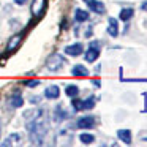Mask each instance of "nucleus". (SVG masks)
I'll use <instances>...</instances> for the list:
<instances>
[{
  "label": "nucleus",
  "mask_w": 147,
  "mask_h": 147,
  "mask_svg": "<svg viewBox=\"0 0 147 147\" xmlns=\"http://www.w3.org/2000/svg\"><path fill=\"white\" fill-rule=\"evenodd\" d=\"M73 76H78V78H82V76H89V70H87L84 65H74L73 70H71Z\"/></svg>",
  "instance_id": "0eeeda50"
},
{
  "label": "nucleus",
  "mask_w": 147,
  "mask_h": 147,
  "mask_svg": "<svg viewBox=\"0 0 147 147\" xmlns=\"http://www.w3.org/2000/svg\"><path fill=\"white\" fill-rule=\"evenodd\" d=\"M74 18H76L78 22H84V21L89 19V13H87V11H84V10H76Z\"/></svg>",
  "instance_id": "ddd939ff"
},
{
  "label": "nucleus",
  "mask_w": 147,
  "mask_h": 147,
  "mask_svg": "<svg viewBox=\"0 0 147 147\" xmlns=\"http://www.w3.org/2000/svg\"><path fill=\"white\" fill-rule=\"evenodd\" d=\"M90 48H96V49H98L100 48V43L98 41H92V43H90Z\"/></svg>",
  "instance_id": "aec40b11"
},
{
  "label": "nucleus",
  "mask_w": 147,
  "mask_h": 147,
  "mask_svg": "<svg viewBox=\"0 0 147 147\" xmlns=\"http://www.w3.org/2000/svg\"><path fill=\"white\" fill-rule=\"evenodd\" d=\"M59 93H60V90H59V87H57V86H51V87H48V89L45 90L46 98H49V100L59 98Z\"/></svg>",
  "instance_id": "6e6552de"
},
{
  "label": "nucleus",
  "mask_w": 147,
  "mask_h": 147,
  "mask_svg": "<svg viewBox=\"0 0 147 147\" xmlns=\"http://www.w3.org/2000/svg\"><path fill=\"white\" fill-rule=\"evenodd\" d=\"M133 14H134L133 8H123V10L120 11V19L122 21H128V19H131V18H133Z\"/></svg>",
  "instance_id": "f8f14e48"
},
{
  "label": "nucleus",
  "mask_w": 147,
  "mask_h": 147,
  "mask_svg": "<svg viewBox=\"0 0 147 147\" xmlns=\"http://www.w3.org/2000/svg\"><path fill=\"white\" fill-rule=\"evenodd\" d=\"M98 55H100V51L96 48H90L89 51L86 52V60L87 62H95L96 59H98Z\"/></svg>",
  "instance_id": "1a4fd4ad"
},
{
  "label": "nucleus",
  "mask_w": 147,
  "mask_h": 147,
  "mask_svg": "<svg viewBox=\"0 0 147 147\" xmlns=\"http://www.w3.org/2000/svg\"><path fill=\"white\" fill-rule=\"evenodd\" d=\"M65 93H67L68 96H71V98H74V96H78V93H79V89H78L76 86H68L67 89H65Z\"/></svg>",
  "instance_id": "4468645a"
},
{
  "label": "nucleus",
  "mask_w": 147,
  "mask_h": 147,
  "mask_svg": "<svg viewBox=\"0 0 147 147\" xmlns=\"http://www.w3.org/2000/svg\"><path fill=\"white\" fill-rule=\"evenodd\" d=\"M78 127L79 128H93L95 127V117L93 115H86L78 120Z\"/></svg>",
  "instance_id": "f03ea898"
},
{
  "label": "nucleus",
  "mask_w": 147,
  "mask_h": 147,
  "mask_svg": "<svg viewBox=\"0 0 147 147\" xmlns=\"http://www.w3.org/2000/svg\"><path fill=\"white\" fill-rule=\"evenodd\" d=\"M26 84L27 87H36V86H40V81L38 79H33V81H26Z\"/></svg>",
  "instance_id": "6ab92c4d"
},
{
  "label": "nucleus",
  "mask_w": 147,
  "mask_h": 147,
  "mask_svg": "<svg viewBox=\"0 0 147 147\" xmlns=\"http://www.w3.org/2000/svg\"><path fill=\"white\" fill-rule=\"evenodd\" d=\"M108 32L111 36H117L119 35V26H117V19L114 18H109L108 21Z\"/></svg>",
  "instance_id": "39448f33"
},
{
  "label": "nucleus",
  "mask_w": 147,
  "mask_h": 147,
  "mask_svg": "<svg viewBox=\"0 0 147 147\" xmlns=\"http://www.w3.org/2000/svg\"><path fill=\"white\" fill-rule=\"evenodd\" d=\"M21 41H22V35H14L13 38L10 40V43H8V46H7V51H8V52H13L14 49H16L18 46L21 45Z\"/></svg>",
  "instance_id": "423d86ee"
},
{
  "label": "nucleus",
  "mask_w": 147,
  "mask_h": 147,
  "mask_svg": "<svg viewBox=\"0 0 147 147\" xmlns=\"http://www.w3.org/2000/svg\"><path fill=\"white\" fill-rule=\"evenodd\" d=\"M43 7H45V0H33L32 13H33V14H41Z\"/></svg>",
  "instance_id": "9b49d317"
},
{
  "label": "nucleus",
  "mask_w": 147,
  "mask_h": 147,
  "mask_svg": "<svg viewBox=\"0 0 147 147\" xmlns=\"http://www.w3.org/2000/svg\"><path fill=\"white\" fill-rule=\"evenodd\" d=\"M22 105H24L22 96H19V95H13V96H11V106H14V108H21Z\"/></svg>",
  "instance_id": "2eb2a0df"
},
{
  "label": "nucleus",
  "mask_w": 147,
  "mask_h": 147,
  "mask_svg": "<svg viewBox=\"0 0 147 147\" xmlns=\"http://www.w3.org/2000/svg\"><path fill=\"white\" fill-rule=\"evenodd\" d=\"M84 2L89 5V8L93 11V13H98V14L105 13V5H103L101 2H96V0H84Z\"/></svg>",
  "instance_id": "7ed1b4c3"
},
{
  "label": "nucleus",
  "mask_w": 147,
  "mask_h": 147,
  "mask_svg": "<svg viewBox=\"0 0 147 147\" xmlns=\"http://www.w3.org/2000/svg\"><path fill=\"white\" fill-rule=\"evenodd\" d=\"M63 63H65V59L62 57V55H59V54H51L48 57V60H46V67H48V70H51V71L60 70V68L63 67Z\"/></svg>",
  "instance_id": "f257e3e1"
},
{
  "label": "nucleus",
  "mask_w": 147,
  "mask_h": 147,
  "mask_svg": "<svg viewBox=\"0 0 147 147\" xmlns=\"http://www.w3.org/2000/svg\"><path fill=\"white\" fill-rule=\"evenodd\" d=\"M141 8H142V11H147V2H144V3L141 5Z\"/></svg>",
  "instance_id": "4be33fe9"
},
{
  "label": "nucleus",
  "mask_w": 147,
  "mask_h": 147,
  "mask_svg": "<svg viewBox=\"0 0 147 147\" xmlns=\"http://www.w3.org/2000/svg\"><path fill=\"white\" fill-rule=\"evenodd\" d=\"M27 0H14V3H18V5H24Z\"/></svg>",
  "instance_id": "412c9836"
},
{
  "label": "nucleus",
  "mask_w": 147,
  "mask_h": 147,
  "mask_svg": "<svg viewBox=\"0 0 147 147\" xmlns=\"http://www.w3.org/2000/svg\"><path fill=\"white\" fill-rule=\"evenodd\" d=\"M71 105H73V108L76 109V111H82L84 109V100H78L76 96H74V100L71 101Z\"/></svg>",
  "instance_id": "f3484780"
},
{
  "label": "nucleus",
  "mask_w": 147,
  "mask_h": 147,
  "mask_svg": "<svg viewBox=\"0 0 147 147\" xmlns=\"http://www.w3.org/2000/svg\"><path fill=\"white\" fill-rule=\"evenodd\" d=\"M93 106H95V96H89L84 101V109H92Z\"/></svg>",
  "instance_id": "a211bd4d"
},
{
  "label": "nucleus",
  "mask_w": 147,
  "mask_h": 147,
  "mask_svg": "<svg viewBox=\"0 0 147 147\" xmlns=\"http://www.w3.org/2000/svg\"><path fill=\"white\" fill-rule=\"evenodd\" d=\"M79 139H81V142H84V144H92L93 142V134H89V133H82L79 136Z\"/></svg>",
  "instance_id": "dca6fc26"
},
{
  "label": "nucleus",
  "mask_w": 147,
  "mask_h": 147,
  "mask_svg": "<svg viewBox=\"0 0 147 147\" xmlns=\"http://www.w3.org/2000/svg\"><path fill=\"white\" fill-rule=\"evenodd\" d=\"M117 136L120 138L125 144H131V131L130 130H119Z\"/></svg>",
  "instance_id": "9d476101"
},
{
  "label": "nucleus",
  "mask_w": 147,
  "mask_h": 147,
  "mask_svg": "<svg viewBox=\"0 0 147 147\" xmlns=\"http://www.w3.org/2000/svg\"><path fill=\"white\" fill-rule=\"evenodd\" d=\"M84 51V46L81 43H76V45H71V46H67L65 48V52L68 55H79L81 52Z\"/></svg>",
  "instance_id": "20e7f679"
}]
</instances>
